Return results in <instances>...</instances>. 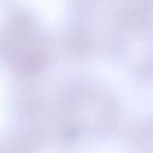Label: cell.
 Listing matches in <instances>:
<instances>
[{"label": "cell", "instance_id": "obj_1", "mask_svg": "<svg viewBox=\"0 0 153 153\" xmlns=\"http://www.w3.org/2000/svg\"><path fill=\"white\" fill-rule=\"evenodd\" d=\"M4 55L25 75L36 74L44 66L46 51L30 19L17 16L2 41Z\"/></svg>", "mask_w": 153, "mask_h": 153}]
</instances>
